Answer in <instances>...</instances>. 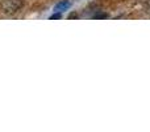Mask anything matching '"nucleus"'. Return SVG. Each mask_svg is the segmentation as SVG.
<instances>
[{"label":"nucleus","mask_w":150,"mask_h":132,"mask_svg":"<svg viewBox=\"0 0 150 132\" xmlns=\"http://www.w3.org/2000/svg\"><path fill=\"white\" fill-rule=\"evenodd\" d=\"M21 5H23L21 0H7V1L3 4V8H4L5 13H13L17 9H20Z\"/></svg>","instance_id":"f257e3e1"},{"label":"nucleus","mask_w":150,"mask_h":132,"mask_svg":"<svg viewBox=\"0 0 150 132\" xmlns=\"http://www.w3.org/2000/svg\"><path fill=\"white\" fill-rule=\"evenodd\" d=\"M70 3H69V1H66V0H63V1H61V3H58V4L57 5H55V8H54V9H55V12H62V11H66V9H67V8L69 7H70Z\"/></svg>","instance_id":"f03ea898"},{"label":"nucleus","mask_w":150,"mask_h":132,"mask_svg":"<svg viewBox=\"0 0 150 132\" xmlns=\"http://www.w3.org/2000/svg\"><path fill=\"white\" fill-rule=\"evenodd\" d=\"M108 17V15H105V13H98V15L93 16V19H107Z\"/></svg>","instance_id":"7ed1b4c3"},{"label":"nucleus","mask_w":150,"mask_h":132,"mask_svg":"<svg viewBox=\"0 0 150 132\" xmlns=\"http://www.w3.org/2000/svg\"><path fill=\"white\" fill-rule=\"evenodd\" d=\"M61 17H62V15H61V12L54 13V15H52V16H50V19H52V20H55V19H61Z\"/></svg>","instance_id":"20e7f679"}]
</instances>
